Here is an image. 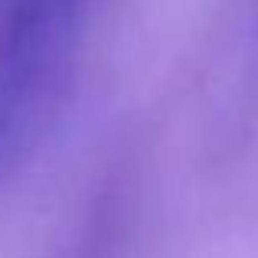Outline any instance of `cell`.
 Returning <instances> with one entry per match:
<instances>
[{
  "instance_id": "cell-1",
  "label": "cell",
  "mask_w": 258,
  "mask_h": 258,
  "mask_svg": "<svg viewBox=\"0 0 258 258\" xmlns=\"http://www.w3.org/2000/svg\"><path fill=\"white\" fill-rule=\"evenodd\" d=\"M88 0H7L0 13V180L46 134L72 79Z\"/></svg>"
}]
</instances>
